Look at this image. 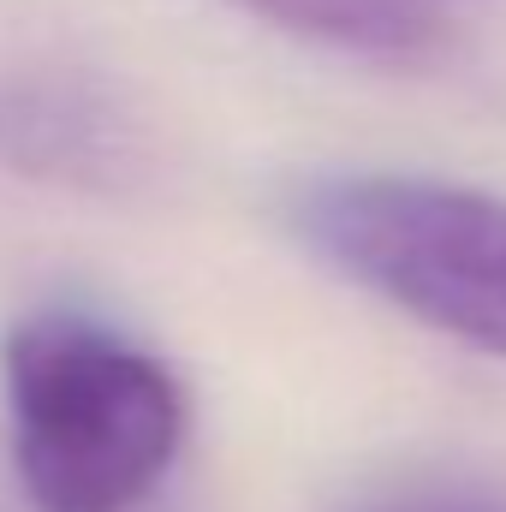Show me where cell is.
Returning a JSON list of instances; mask_svg holds the SVG:
<instances>
[{
  "label": "cell",
  "mask_w": 506,
  "mask_h": 512,
  "mask_svg": "<svg viewBox=\"0 0 506 512\" xmlns=\"http://www.w3.org/2000/svg\"><path fill=\"white\" fill-rule=\"evenodd\" d=\"M227 6L310 48L376 66H423L447 54V18L429 0H227Z\"/></svg>",
  "instance_id": "4"
},
{
  "label": "cell",
  "mask_w": 506,
  "mask_h": 512,
  "mask_svg": "<svg viewBox=\"0 0 506 512\" xmlns=\"http://www.w3.org/2000/svg\"><path fill=\"white\" fill-rule=\"evenodd\" d=\"M0 173L120 197L143 173V126L114 84L78 66H12L0 72Z\"/></svg>",
  "instance_id": "3"
},
{
  "label": "cell",
  "mask_w": 506,
  "mask_h": 512,
  "mask_svg": "<svg viewBox=\"0 0 506 512\" xmlns=\"http://www.w3.org/2000/svg\"><path fill=\"white\" fill-rule=\"evenodd\" d=\"M280 215L340 280L471 352L506 358V197L423 173H310Z\"/></svg>",
  "instance_id": "2"
},
{
  "label": "cell",
  "mask_w": 506,
  "mask_h": 512,
  "mask_svg": "<svg viewBox=\"0 0 506 512\" xmlns=\"http://www.w3.org/2000/svg\"><path fill=\"white\" fill-rule=\"evenodd\" d=\"M346 512H506V477L477 465H399Z\"/></svg>",
  "instance_id": "5"
},
{
  "label": "cell",
  "mask_w": 506,
  "mask_h": 512,
  "mask_svg": "<svg viewBox=\"0 0 506 512\" xmlns=\"http://www.w3.org/2000/svg\"><path fill=\"white\" fill-rule=\"evenodd\" d=\"M12 465L36 512H131L179 459L185 382L96 310L42 304L0 346Z\"/></svg>",
  "instance_id": "1"
}]
</instances>
